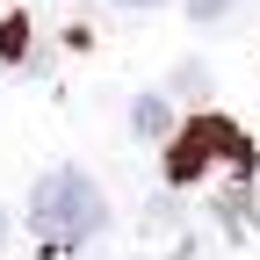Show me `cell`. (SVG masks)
<instances>
[{
    "label": "cell",
    "instance_id": "cell-1",
    "mask_svg": "<svg viewBox=\"0 0 260 260\" xmlns=\"http://www.w3.org/2000/svg\"><path fill=\"white\" fill-rule=\"evenodd\" d=\"M102 224H109V203H102V188H94V174H80V167H51L37 188H29V232H37L51 253L87 246Z\"/></svg>",
    "mask_w": 260,
    "mask_h": 260
},
{
    "label": "cell",
    "instance_id": "cell-2",
    "mask_svg": "<svg viewBox=\"0 0 260 260\" xmlns=\"http://www.w3.org/2000/svg\"><path fill=\"white\" fill-rule=\"evenodd\" d=\"M210 167H246V145H239V130H232V123L195 116L181 138L167 145V174H174V181H203Z\"/></svg>",
    "mask_w": 260,
    "mask_h": 260
},
{
    "label": "cell",
    "instance_id": "cell-3",
    "mask_svg": "<svg viewBox=\"0 0 260 260\" xmlns=\"http://www.w3.org/2000/svg\"><path fill=\"white\" fill-rule=\"evenodd\" d=\"M130 123H138L145 138H167V130H174V109H167V94H138V116H130Z\"/></svg>",
    "mask_w": 260,
    "mask_h": 260
},
{
    "label": "cell",
    "instance_id": "cell-4",
    "mask_svg": "<svg viewBox=\"0 0 260 260\" xmlns=\"http://www.w3.org/2000/svg\"><path fill=\"white\" fill-rule=\"evenodd\" d=\"M174 94H181V102H203V94H210V73H203V65H174V80H167Z\"/></svg>",
    "mask_w": 260,
    "mask_h": 260
},
{
    "label": "cell",
    "instance_id": "cell-5",
    "mask_svg": "<svg viewBox=\"0 0 260 260\" xmlns=\"http://www.w3.org/2000/svg\"><path fill=\"white\" fill-rule=\"evenodd\" d=\"M22 44H29V22H22V15H15V22H0V51L22 58Z\"/></svg>",
    "mask_w": 260,
    "mask_h": 260
},
{
    "label": "cell",
    "instance_id": "cell-6",
    "mask_svg": "<svg viewBox=\"0 0 260 260\" xmlns=\"http://www.w3.org/2000/svg\"><path fill=\"white\" fill-rule=\"evenodd\" d=\"M224 8H232V0H188V15H195V22H224Z\"/></svg>",
    "mask_w": 260,
    "mask_h": 260
},
{
    "label": "cell",
    "instance_id": "cell-7",
    "mask_svg": "<svg viewBox=\"0 0 260 260\" xmlns=\"http://www.w3.org/2000/svg\"><path fill=\"white\" fill-rule=\"evenodd\" d=\"M116 8H138V15H145V8H167V0H116Z\"/></svg>",
    "mask_w": 260,
    "mask_h": 260
},
{
    "label": "cell",
    "instance_id": "cell-8",
    "mask_svg": "<svg viewBox=\"0 0 260 260\" xmlns=\"http://www.w3.org/2000/svg\"><path fill=\"white\" fill-rule=\"evenodd\" d=\"M0 246H8V210H0Z\"/></svg>",
    "mask_w": 260,
    "mask_h": 260
}]
</instances>
